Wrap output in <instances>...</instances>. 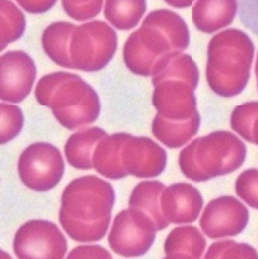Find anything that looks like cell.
Returning a JSON list of instances; mask_svg holds the SVG:
<instances>
[{
    "mask_svg": "<svg viewBox=\"0 0 258 259\" xmlns=\"http://www.w3.org/2000/svg\"><path fill=\"white\" fill-rule=\"evenodd\" d=\"M189 42L188 26L181 16L168 10L154 11L127 38L123 48L124 63L135 74L153 76L160 60L185 51Z\"/></svg>",
    "mask_w": 258,
    "mask_h": 259,
    "instance_id": "cell-2",
    "label": "cell"
},
{
    "mask_svg": "<svg viewBox=\"0 0 258 259\" xmlns=\"http://www.w3.org/2000/svg\"><path fill=\"white\" fill-rule=\"evenodd\" d=\"M129 134L120 133L103 138L93 154V167L110 180H120L128 176L121 158V152Z\"/></svg>",
    "mask_w": 258,
    "mask_h": 259,
    "instance_id": "cell-16",
    "label": "cell"
},
{
    "mask_svg": "<svg viewBox=\"0 0 258 259\" xmlns=\"http://www.w3.org/2000/svg\"><path fill=\"white\" fill-rule=\"evenodd\" d=\"M206 242L198 228L181 226L173 229L164 243L166 258H200Z\"/></svg>",
    "mask_w": 258,
    "mask_h": 259,
    "instance_id": "cell-20",
    "label": "cell"
},
{
    "mask_svg": "<svg viewBox=\"0 0 258 259\" xmlns=\"http://www.w3.org/2000/svg\"><path fill=\"white\" fill-rule=\"evenodd\" d=\"M121 158L126 172L137 178H154L165 169L167 154L157 143L146 137L129 135Z\"/></svg>",
    "mask_w": 258,
    "mask_h": 259,
    "instance_id": "cell-13",
    "label": "cell"
},
{
    "mask_svg": "<svg viewBox=\"0 0 258 259\" xmlns=\"http://www.w3.org/2000/svg\"><path fill=\"white\" fill-rule=\"evenodd\" d=\"M61 4L69 18L83 22L99 15L103 0H61Z\"/></svg>",
    "mask_w": 258,
    "mask_h": 259,
    "instance_id": "cell-27",
    "label": "cell"
},
{
    "mask_svg": "<svg viewBox=\"0 0 258 259\" xmlns=\"http://www.w3.org/2000/svg\"><path fill=\"white\" fill-rule=\"evenodd\" d=\"M147 10L146 0H106L105 17L118 30H131Z\"/></svg>",
    "mask_w": 258,
    "mask_h": 259,
    "instance_id": "cell-22",
    "label": "cell"
},
{
    "mask_svg": "<svg viewBox=\"0 0 258 259\" xmlns=\"http://www.w3.org/2000/svg\"><path fill=\"white\" fill-rule=\"evenodd\" d=\"M107 136L108 134L99 127L85 128L71 135L64 147L67 162L76 169L88 170L93 168L95 148Z\"/></svg>",
    "mask_w": 258,
    "mask_h": 259,
    "instance_id": "cell-17",
    "label": "cell"
},
{
    "mask_svg": "<svg viewBox=\"0 0 258 259\" xmlns=\"http://www.w3.org/2000/svg\"><path fill=\"white\" fill-rule=\"evenodd\" d=\"M118 48L116 31L102 21L75 26L70 39L73 69L93 72L105 68Z\"/></svg>",
    "mask_w": 258,
    "mask_h": 259,
    "instance_id": "cell-7",
    "label": "cell"
},
{
    "mask_svg": "<svg viewBox=\"0 0 258 259\" xmlns=\"http://www.w3.org/2000/svg\"><path fill=\"white\" fill-rule=\"evenodd\" d=\"M3 101L20 103L29 95L36 79V66L23 51H9L0 57Z\"/></svg>",
    "mask_w": 258,
    "mask_h": 259,
    "instance_id": "cell-12",
    "label": "cell"
},
{
    "mask_svg": "<svg viewBox=\"0 0 258 259\" xmlns=\"http://www.w3.org/2000/svg\"><path fill=\"white\" fill-rule=\"evenodd\" d=\"M67 258H112V255L100 246H79L68 254Z\"/></svg>",
    "mask_w": 258,
    "mask_h": 259,
    "instance_id": "cell-30",
    "label": "cell"
},
{
    "mask_svg": "<svg viewBox=\"0 0 258 259\" xmlns=\"http://www.w3.org/2000/svg\"><path fill=\"white\" fill-rule=\"evenodd\" d=\"M238 0H197L192 10L195 27L212 34L230 25L236 17Z\"/></svg>",
    "mask_w": 258,
    "mask_h": 259,
    "instance_id": "cell-15",
    "label": "cell"
},
{
    "mask_svg": "<svg viewBox=\"0 0 258 259\" xmlns=\"http://www.w3.org/2000/svg\"><path fill=\"white\" fill-rule=\"evenodd\" d=\"M2 6V39L0 50L18 40L24 33L26 20L24 14L11 0H0Z\"/></svg>",
    "mask_w": 258,
    "mask_h": 259,
    "instance_id": "cell-24",
    "label": "cell"
},
{
    "mask_svg": "<svg viewBox=\"0 0 258 259\" xmlns=\"http://www.w3.org/2000/svg\"><path fill=\"white\" fill-rule=\"evenodd\" d=\"M254 56L251 38L239 29H227L215 36L208 46L206 81L221 97H234L246 88Z\"/></svg>",
    "mask_w": 258,
    "mask_h": 259,
    "instance_id": "cell-5",
    "label": "cell"
},
{
    "mask_svg": "<svg viewBox=\"0 0 258 259\" xmlns=\"http://www.w3.org/2000/svg\"><path fill=\"white\" fill-rule=\"evenodd\" d=\"M194 0H165V3L168 4L169 6L178 9H184L188 8L192 5Z\"/></svg>",
    "mask_w": 258,
    "mask_h": 259,
    "instance_id": "cell-32",
    "label": "cell"
},
{
    "mask_svg": "<svg viewBox=\"0 0 258 259\" xmlns=\"http://www.w3.org/2000/svg\"><path fill=\"white\" fill-rule=\"evenodd\" d=\"M248 221L249 211L239 199L220 196L206 204L199 225L206 237L217 240L240 235Z\"/></svg>",
    "mask_w": 258,
    "mask_h": 259,
    "instance_id": "cell-11",
    "label": "cell"
},
{
    "mask_svg": "<svg viewBox=\"0 0 258 259\" xmlns=\"http://www.w3.org/2000/svg\"><path fill=\"white\" fill-rule=\"evenodd\" d=\"M199 125L200 116L185 122H169L156 115L152 123V133L167 148L177 149L187 144L197 134Z\"/></svg>",
    "mask_w": 258,
    "mask_h": 259,
    "instance_id": "cell-21",
    "label": "cell"
},
{
    "mask_svg": "<svg viewBox=\"0 0 258 259\" xmlns=\"http://www.w3.org/2000/svg\"><path fill=\"white\" fill-rule=\"evenodd\" d=\"M204 258H258V253L248 244L226 240L212 244Z\"/></svg>",
    "mask_w": 258,
    "mask_h": 259,
    "instance_id": "cell-25",
    "label": "cell"
},
{
    "mask_svg": "<svg viewBox=\"0 0 258 259\" xmlns=\"http://www.w3.org/2000/svg\"><path fill=\"white\" fill-rule=\"evenodd\" d=\"M2 111V131H0V143L5 145L13 141L22 131L24 117L21 109L16 106L0 105Z\"/></svg>",
    "mask_w": 258,
    "mask_h": 259,
    "instance_id": "cell-26",
    "label": "cell"
},
{
    "mask_svg": "<svg viewBox=\"0 0 258 259\" xmlns=\"http://www.w3.org/2000/svg\"><path fill=\"white\" fill-rule=\"evenodd\" d=\"M238 4L241 22L258 36V0H238Z\"/></svg>",
    "mask_w": 258,
    "mask_h": 259,
    "instance_id": "cell-29",
    "label": "cell"
},
{
    "mask_svg": "<svg viewBox=\"0 0 258 259\" xmlns=\"http://www.w3.org/2000/svg\"><path fill=\"white\" fill-rule=\"evenodd\" d=\"M34 94L39 105L49 107L60 125L68 131L94 123L100 114L96 91L74 73L57 71L44 75Z\"/></svg>",
    "mask_w": 258,
    "mask_h": 259,
    "instance_id": "cell-4",
    "label": "cell"
},
{
    "mask_svg": "<svg viewBox=\"0 0 258 259\" xmlns=\"http://www.w3.org/2000/svg\"><path fill=\"white\" fill-rule=\"evenodd\" d=\"M164 189V184L159 181H145L135 187L128 201L129 206L147 213L156 223L157 230H163L170 224L161 211V194Z\"/></svg>",
    "mask_w": 258,
    "mask_h": 259,
    "instance_id": "cell-19",
    "label": "cell"
},
{
    "mask_svg": "<svg viewBox=\"0 0 258 259\" xmlns=\"http://www.w3.org/2000/svg\"><path fill=\"white\" fill-rule=\"evenodd\" d=\"M245 144L229 132H214L192 141L180 153L179 165L193 182H206L239 169L245 162Z\"/></svg>",
    "mask_w": 258,
    "mask_h": 259,
    "instance_id": "cell-6",
    "label": "cell"
},
{
    "mask_svg": "<svg viewBox=\"0 0 258 259\" xmlns=\"http://www.w3.org/2000/svg\"><path fill=\"white\" fill-rule=\"evenodd\" d=\"M203 199L200 192L191 184L176 183L163 190L161 211L165 219L174 224L194 222L202 209Z\"/></svg>",
    "mask_w": 258,
    "mask_h": 259,
    "instance_id": "cell-14",
    "label": "cell"
},
{
    "mask_svg": "<svg viewBox=\"0 0 258 259\" xmlns=\"http://www.w3.org/2000/svg\"><path fill=\"white\" fill-rule=\"evenodd\" d=\"M255 72H256V77H257V87H258V55H257V61H256V69H255Z\"/></svg>",
    "mask_w": 258,
    "mask_h": 259,
    "instance_id": "cell-33",
    "label": "cell"
},
{
    "mask_svg": "<svg viewBox=\"0 0 258 259\" xmlns=\"http://www.w3.org/2000/svg\"><path fill=\"white\" fill-rule=\"evenodd\" d=\"M198 79L197 66L188 54L175 52L160 60L152 79L156 115L169 122H185L199 116L194 96Z\"/></svg>",
    "mask_w": 258,
    "mask_h": 259,
    "instance_id": "cell-3",
    "label": "cell"
},
{
    "mask_svg": "<svg viewBox=\"0 0 258 259\" xmlns=\"http://www.w3.org/2000/svg\"><path fill=\"white\" fill-rule=\"evenodd\" d=\"M29 14H42L53 8L57 0H16Z\"/></svg>",
    "mask_w": 258,
    "mask_h": 259,
    "instance_id": "cell-31",
    "label": "cell"
},
{
    "mask_svg": "<svg viewBox=\"0 0 258 259\" xmlns=\"http://www.w3.org/2000/svg\"><path fill=\"white\" fill-rule=\"evenodd\" d=\"M114 203L115 190L107 181L92 175L76 178L62 192L60 224L73 241L98 242L108 232Z\"/></svg>",
    "mask_w": 258,
    "mask_h": 259,
    "instance_id": "cell-1",
    "label": "cell"
},
{
    "mask_svg": "<svg viewBox=\"0 0 258 259\" xmlns=\"http://www.w3.org/2000/svg\"><path fill=\"white\" fill-rule=\"evenodd\" d=\"M14 252L18 258L61 259L67 252V241L59 227L47 220H31L16 232Z\"/></svg>",
    "mask_w": 258,
    "mask_h": 259,
    "instance_id": "cell-10",
    "label": "cell"
},
{
    "mask_svg": "<svg viewBox=\"0 0 258 259\" xmlns=\"http://www.w3.org/2000/svg\"><path fill=\"white\" fill-rule=\"evenodd\" d=\"M64 167L60 150L45 142H37L26 148L18 161L22 183L36 192L55 188L62 180Z\"/></svg>",
    "mask_w": 258,
    "mask_h": 259,
    "instance_id": "cell-8",
    "label": "cell"
},
{
    "mask_svg": "<svg viewBox=\"0 0 258 259\" xmlns=\"http://www.w3.org/2000/svg\"><path fill=\"white\" fill-rule=\"evenodd\" d=\"M236 192L251 208L258 210V169H247L238 177Z\"/></svg>",
    "mask_w": 258,
    "mask_h": 259,
    "instance_id": "cell-28",
    "label": "cell"
},
{
    "mask_svg": "<svg viewBox=\"0 0 258 259\" xmlns=\"http://www.w3.org/2000/svg\"><path fill=\"white\" fill-rule=\"evenodd\" d=\"M156 231V223L147 213L129 206L115 217L109 245L120 256L140 257L151 249Z\"/></svg>",
    "mask_w": 258,
    "mask_h": 259,
    "instance_id": "cell-9",
    "label": "cell"
},
{
    "mask_svg": "<svg viewBox=\"0 0 258 259\" xmlns=\"http://www.w3.org/2000/svg\"><path fill=\"white\" fill-rule=\"evenodd\" d=\"M75 25L69 22H55L49 25L41 35L45 53L57 65L73 69L70 57V39Z\"/></svg>",
    "mask_w": 258,
    "mask_h": 259,
    "instance_id": "cell-18",
    "label": "cell"
},
{
    "mask_svg": "<svg viewBox=\"0 0 258 259\" xmlns=\"http://www.w3.org/2000/svg\"><path fill=\"white\" fill-rule=\"evenodd\" d=\"M230 125L244 140L258 146V102H247L236 107Z\"/></svg>",
    "mask_w": 258,
    "mask_h": 259,
    "instance_id": "cell-23",
    "label": "cell"
}]
</instances>
